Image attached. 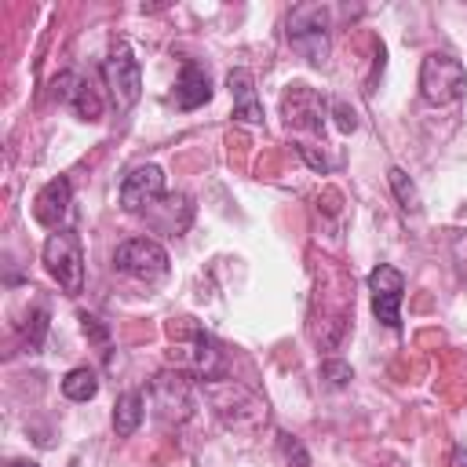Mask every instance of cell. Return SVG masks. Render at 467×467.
<instances>
[{"instance_id": "6da1fadb", "label": "cell", "mask_w": 467, "mask_h": 467, "mask_svg": "<svg viewBox=\"0 0 467 467\" xmlns=\"http://www.w3.org/2000/svg\"><path fill=\"white\" fill-rule=\"evenodd\" d=\"M204 394L212 398V409L219 412V420L230 427V431H255L263 420H266V405L241 383L234 379H208L204 383Z\"/></svg>"}, {"instance_id": "7a4b0ae2", "label": "cell", "mask_w": 467, "mask_h": 467, "mask_svg": "<svg viewBox=\"0 0 467 467\" xmlns=\"http://www.w3.org/2000/svg\"><path fill=\"white\" fill-rule=\"evenodd\" d=\"M44 270L66 296H77L84 288V244L77 230L62 226L44 241Z\"/></svg>"}, {"instance_id": "3957f363", "label": "cell", "mask_w": 467, "mask_h": 467, "mask_svg": "<svg viewBox=\"0 0 467 467\" xmlns=\"http://www.w3.org/2000/svg\"><path fill=\"white\" fill-rule=\"evenodd\" d=\"M467 91V69L445 51H431L420 66V95L431 106H449Z\"/></svg>"}, {"instance_id": "277c9868", "label": "cell", "mask_w": 467, "mask_h": 467, "mask_svg": "<svg viewBox=\"0 0 467 467\" xmlns=\"http://www.w3.org/2000/svg\"><path fill=\"white\" fill-rule=\"evenodd\" d=\"M288 44L310 66H321L328 58V7H321V4H299L288 15Z\"/></svg>"}, {"instance_id": "5b68a950", "label": "cell", "mask_w": 467, "mask_h": 467, "mask_svg": "<svg viewBox=\"0 0 467 467\" xmlns=\"http://www.w3.org/2000/svg\"><path fill=\"white\" fill-rule=\"evenodd\" d=\"M102 77H106V88H109V99L117 109H131L142 95V66L139 58L131 55V47L120 40L109 58L102 62Z\"/></svg>"}, {"instance_id": "8992f818", "label": "cell", "mask_w": 467, "mask_h": 467, "mask_svg": "<svg viewBox=\"0 0 467 467\" xmlns=\"http://www.w3.org/2000/svg\"><path fill=\"white\" fill-rule=\"evenodd\" d=\"M113 266L135 281H157L168 274V252L153 237H131L113 252Z\"/></svg>"}, {"instance_id": "52a82bcc", "label": "cell", "mask_w": 467, "mask_h": 467, "mask_svg": "<svg viewBox=\"0 0 467 467\" xmlns=\"http://www.w3.org/2000/svg\"><path fill=\"white\" fill-rule=\"evenodd\" d=\"M368 292H372V314L387 328H401V299H405V274L390 263H379L368 274Z\"/></svg>"}, {"instance_id": "ba28073f", "label": "cell", "mask_w": 467, "mask_h": 467, "mask_svg": "<svg viewBox=\"0 0 467 467\" xmlns=\"http://www.w3.org/2000/svg\"><path fill=\"white\" fill-rule=\"evenodd\" d=\"M150 398H153V409L164 423H182L193 409V394H190V379L175 368V372H161L150 387Z\"/></svg>"}, {"instance_id": "9c48e42d", "label": "cell", "mask_w": 467, "mask_h": 467, "mask_svg": "<svg viewBox=\"0 0 467 467\" xmlns=\"http://www.w3.org/2000/svg\"><path fill=\"white\" fill-rule=\"evenodd\" d=\"M161 193H164V171L157 164H139L120 182V208L128 215H139V212L153 208L161 201Z\"/></svg>"}, {"instance_id": "30bf717a", "label": "cell", "mask_w": 467, "mask_h": 467, "mask_svg": "<svg viewBox=\"0 0 467 467\" xmlns=\"http://www.w3.org/2000/svg\"><path fill=\"white\" fill-rule=\"evenodd\" d=\"M182 354H171V361L179 365V368H186V372H193L197 379H219L223 376V350H219V343L208 336V332H201V328H193V343L190 347H179Z\"/></svg>"}, {"instance_id": "8fae6325", "label": "cell", "mask_w": 467, "mask_h": 467, "mask_svg": "<svg viewBox=\"0 0 467 467\" xmlns=\"http://www.w3.org/2000/svg\"><path fill=\"white\" fill-rule=\"evenodd\" d=\"M69 197H73V186L66 175L51 179L36 197H33V219L47 230H62V219L69 212Z\"/></svg>"}, {"instance_id": "7c38bea8", "label": "cell", "mask_w": 467, "mask_h": 467, "mask_svg": "<svg viewBox=\"0 0 467 467\" xmlns=\"http://www.w3.org/2000/svg\"><path fill=\"white\" fill-rule=\"evenodd\" d=\"M208 99H212V77H208V69L201 62L186 58L182 62V73L175 80V106L179 109H197Z\"/></svg>"}, {"instance_id": "4fadbf2b", "label": "cell", "mask_w": 467, "mask_h": 467, "mask_svg": "<svg viewBox=\"0 0 467 467\" xmlns=\"http://www.w3.org/2000/svg\"><path fill=\"white\" fill-rule=\"evenodd\" d=\"M226 84H230V95H234V117L241 124H263V102L255 95L252 73L248 69H230Z\"/></svg>"}, {"instance_id": "5bb4252c", "label": "cell", "mask_w": 467, "mask_h": 467, "mask_svg": "<svg viewBox=\"0 0 467 467\" xmlns=\"http://www.w3.org/2000/svg\"><path fill=\"white\" fill-rule=\"evenodd\" d=\"M142 416H146V398H142L139 390H124V394L117 398V409H113V431H117L120 438H131V434L139 431Z\"/></svg>"}, {"instance_id": "9a60e30c", "label": "cell", "mask_w": 467, "mask_h": 467, "mask_svg": "<svg viewBox=\"0 0 467 467\" xmlns=\"http://www.w3.org/2000/svg\"><path fill=\"white\" fill-rule=\"evenodd\" d=\"M62 394H66L69 401H91V398L99 394V376H95L88 365H80V368L66 372V379H62Z\"/></svg>"}, {"instance_id": "2e32d148", "label": "cell", "mask_w": 467, "mask_h": 467, "mask_svg": "<svg viewBox=\"0 0 467 467\" xmlns=\"http://www.w3.org/2000/svg\"><path fill=\"white\" fill-rule=\"evenodd\" d=\"M387 179H390V190H394L398 204H401L405 212H420V193H416L412 179H409L401 168H390V171H387Z\"/></svg>"}, {"instance_id": "e0dca14e", "label": "cell", "mask_w": 467, "mask_h": 467, "mask_svg": "<svg viewBox=\"0 0 467 467\" xmlns=\"http://www.w3.org/2000/svg\"><path fill=\"white\" fill-rule=\"evenodd\" d=\"M69 106H73V109H77V117H84V120H99V113H102L99 95L91 91V84H88V80L77 88V95H73V102H69Z\"/></svg>"}, {"instance_id": "ac0fdd59", "label": "cell", "mask_w": 467, "mask_h": 467, "mask_svg": "<svg viewBox=\"0 0 467 467\" xmlns=\"http://www.w3.org/2000/svg\"><path fill=\"white\" fill-rule=\"evenodd\" d=\"M44 336H47V310L44 306H33L29 317H26V347L29 350H40Z\"/></svg>"}, {"instance_id": "d6986e66", "label": "cell", "mask_w": 467, "mask_h": 467, "mask_svg": "<svg viewBox=\"0 0 467 467\" xmlns=\"http://www.w3.org/2000/svg\"><path fill=\"white\" fill-rule=\"evenodd\" d=\"M321 376H325L332 387H347V379H350V365H343V361H325V365H321Z\"/></svg>"}, {"instance_id": "ffe728a7", "label": "cell", "mask_w": 467, "mask_h": 467, "mask_svg": "<svg viewBox=\"0 0 467 467\" xmlns=\"http://www.w3.org/2000/svg\"><path fill=\"white\" fill-rule=\"evenodd\" d=\"M80 321H84V336H91V339H106V328L99 325V317H88V314H80Z\"/></svg>"}, {"instance_id": "44dd1931", "label": "cell", "mask_w": 467, "mask_h": 467, "mask_svg": "<svg viewBox=\"0 0 467 467\" xmlns=\"http://www.w3.org/2000/svg\"><path fill=\"white\" fill-rule=\"evenodd\" d=\"M452 467H467V449H463V445L452 452Z\"/></svg>"}, {"instance_id": "7402d4cb", "label": "cell", "mask_w": 467, "mask_h": 467, "mask_svg": "<svg viewBox=\"0 0 467 467\" xmlns=\"http://www.w3.org/2000/svg\"><path fill=\"white\" fill-rule=\"evenodd\" d=\"M11 467H40V463H36V460H15Z\"/></svg>"}]
</instances>
